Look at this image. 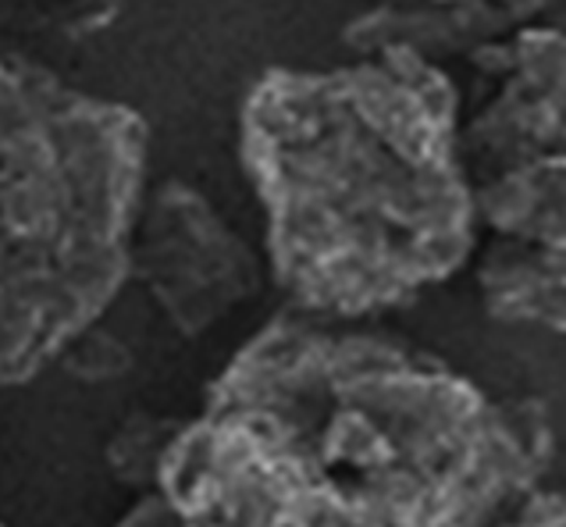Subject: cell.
Masks as SVG:
<instances>
[{"mask_svg": "<svg viewBox=\"0 0 566 527\" xmlns=\"http://www.w3.org/2000/svg\"><path fill=\"white\" fill-rule=\"evenodd\" d=\"M556 453L538 399L428 349L285 307L175 435L160 495L186 527H495Z\"/></svg>", "mask_w": 566, "mask_h": 527, "instance_id": "6da1fadb", "label": "cell"}, {"mask_svg": "<svg viewBox=\"0 0 566 527\" xmlns=\"http://www.w3.org/2000/svg\"><path fill=\"white\" fill-rule=\"evenodd\" d=\"M460 89L410 51L271 68L239 110V161L289 307L364 322L449 282L478 243Z\"/></svg>", "mask_w": 566, "mask_h": 527, "instance_id": "7a4b0ae2", "label": "cell"}, {"mask_svg": "<svg viewBox=\"0 0 566 527\" xmlns=\"http://www.w3.org/2000/svg\"><path fill=\"white\" fill-rule=\"evenodd\" d=\"M147 165L136 107L0 57V389L51 371L115 307Z\"/></svg>", "mask_w": 566, "mask_h": 527, "instance_id": "3957f363", "label": "cell"}, {"mask_svg": "<svg viewBox=\"0 0 566 527\" xmlns=\"http://www.w3.org/2000/svg\"><path fill=\"white\" fill-rule=\"evenodd\" d=\"M264 278H271L264 253L200 189L175 179L147 189L128 246V282L150 293L182 339L207 335L261 296Z\"/></svg>", "mask_w": 566, "mask_h": 527, "instance_id": "277c9868", "label": "cell"}, {"mask_svg": "<svg viewBox=\"0 0 566 527\" xmlns=\"http://www.w3.org/2000/svg\"><path fill=\"white\" fill-rule=\"evenodd\" d=\"M484 101L463 125V154L489 171L566 157V29L527 25L471 57Z\"/></svg>", "mask_w": 566, "mask_h": 527, "instance_id": "5b68a950", "label": "cell"}, {"mask_svg": "<svg viewBox=\"0 0 566 527\" xmlns=\"http://www.w3.org/2000/svg\"><path fill=\"white\" fill-rule=\"evenodd\" d=\"M553 0H381L343 29L353 54L410 51L442 65L446 57H467L503 43L535 25Z\"/></svg>", "mask_w": 566, "mask_h": 527, "instance_id": "8992f818", "label": "cell"}, {"mask_svg": "<svg viewBox=\"0 0 566 527\" xmlns=\"http://www.w3.org/2000/svg\"><path fill=\"white\" fill-rule=\"evenodd\" d=\"M478 289L495 322L566 335V235L542 243L499 239L478 264Z\"/></svg>", "mask_w": 566, "mask_h": 527, "instance_id": "52a82bcc", "label": "cell"}, {"mask_svg": "<svg viewBox=\"0 0 566 527\" xmlns=\"http://www.w3.org/2000/svg\"><path fill=\"white\" fill-rule=\"evenodd\" d=\"M474 211L499 239H563L566 235V157H531L495 168L474 186Z\"/></svg>", "mask_w": 566, "mask_h": 527, "instance_id": "ba28073f", "label": "cell"}, {"mask_svg": "<svg viewBox=\"0 0 566 527\" xmlns=\"http://www.w3.org/2000/svg\"><path fill=\"white\" fill-rule=\"evenodd\" d=\"M186 418H168V413L133 410L115 424L104 442V471L111 482L133 495H147L160 488V471L175 435H179Z\"/></svg>", "mask_w": 566, "mask_h": 527, "instance_id": "9c48e42d", "label": "cell"}, {"mask_svg": "<svg viewBox=\"0 0 566 527\" xmlns=\"http://www.w3.org/2000/svg\"><path fill=\"white\" fill-rule=\"evenodd\" d=\"M125 0H0V25L19 33L86 36L115 22Z\"/></svg>", "mask_w": 566, "mask_h": 527, "instance_id": "30bf717a", "label": "cell"}, {"mask_svg": "<svg viewBox=\"0 0 566 527\" xmlns=\"http://www.w3.org/2000/svg\"><path fill=\"white\" fill-rule=\"evenodd\" d=\"M54 367H61V371L75 381L101 386V381L122 378L128 367H133V349L122 339H115L111 331H104V322H96L93 328L78 335V339L64 346V354L57 357Z\"/></svg>", "mask_w": 566, "mask_h": 527, "instance_id": "8fae6325", "label": "cell"}, {"mask_svg": "<svg viewBox=\"0 0 566 527\" xmlns=\"http://www.w3.org/2000/svg\"><path fill=\"white\" fill-rule=\"evenodd\" d=\"M499 527H566V492L535 488L499 520Z\"/></svg>", "mask_w": 566, "mask_h": 527, "instance_id": "7c38bea8", "label": "cell"}, {"mask_svg": "<svg viewBox=\"0 0 566 527\" xmlns=\"http://www.w3.org/2000/svg\"><path fill=\"white\" fill-rule=\"evenodd\" d=\"M111 527H186V524L171 509V503L165 499V495L147 492V495H136L133 506H128Z\"/></svg>", "mask_w": 566, "mask_h": 527, "instance_id": "4fadbf2b", "label": "cell"}, {"mask_svg": "<svg viewBox=\"0 0 566 527\" xmlns=\"http://www.w3.org/2000/svg\"><path fill=\"white\" fill-rule=\"evenodd\" d=\"M0 527H8V524H0Z\"/></svg>", "mask_w": 566, "mask_h": 527, "instance_id": "5bb4252c", "label": "cell"}]
</instances>
